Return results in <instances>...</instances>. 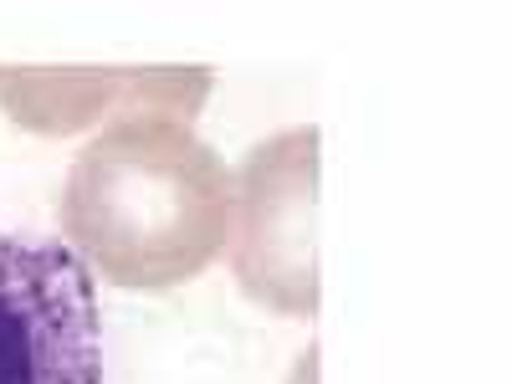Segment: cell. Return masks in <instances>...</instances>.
<instances>
[{"instance_id": "3", "label": "cell", "mask_w": 512, "mask_h": 384, "mask_svg": "<svg viewBox=\"0 0 512 384\" xmlns=\"http://www.w3.org/2000/svg\"><path fill=\"white\" fill-rule=\"evenodd\" d=\"M231 267L262 308L287 318L318 313V128L272 134L246 154Z\"/></svg>"}, {"instance_id": "4", "label": "cell", "mask_w": 512, "mask_h": 384, "mask_svg": "<svg viewBox=\"0 0 512 384\" xmlns=\"http://www.w3.org/2000/svg\"><path fill=\"white\" fill-rule=\"evenodd\" d=\"M210 98V67H0V108L31 134H77L98 118L164 113L190 123Z\"/></svg>"}, {"instance_id": "5", "label": "cell", "mask_w": 512, "mask_h": 384, "mask_svg": "<svg viewBox=\"0 0 512 384\" xmlns=\"http://www.w3.org/2000/svg\"><path fill=\"white\" fill-rule=\"evenodd\" d=\"M313 369H318V354H308V359H303V384H313Z\"/></svg>"}, {"instance_id": "1", "label": "cell", "mask_w": 512, "mask_h": 384, "mask_svg": "<svg viewBox=\"0 0 512 384\" xmlns=\"http://www.w3.org/2000/svg\"><path fill=\"white\" fill-rule=\"evenodd\" d=\"M231 221V169L180 118H113L67 169V246L118 287L159 292L200 277L226 251Z\"/></svg>"}, {"instance_id": "2", "label": "cell", "mask_w": 512, "mask_h": 384, "mask_svg": "<svg viewBox=\"0 0 512 384\" xmlns=\"http://www.w3.org/2000/svg\"><path fill=\"white\" fill-rule=\"evenodd\" d=\"M0 384H103L93 272L62 241L0 231Z\"/></svg>"}]
</instances>
